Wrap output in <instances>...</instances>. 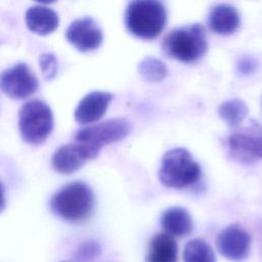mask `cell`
I'll return each instance as SVG.
<instances>
[{
    "instance_id": "cell-2",
    "label": "cell",
    "mask_w": 262,
    "mask_h": 262,
    "mask_svg": "<svg viewBox=\"0 0 262 262\" xmlns=\"http://www.w3.org/2000/svg\"><path fill=\"white\" fill-rule=\"evenodd\" d=\"M162 47L168 56L179 61H196L208 49L205 28L200 24H192L174 29L165 36Z\"/></svg>"
},
{
    "instance_id": "cell-18",
    "label": "cell",
    "mask_w": 262,
    "mask_h": 262,
    "mask_svg": "<svg viewBox=\"0 0 262 262\" xmlns=\"http://www.w3.org/2000/svg\"><path fill=\"white\" fill-rule=\"evenodd\" d=\"M183 260L184 262H215V255L209 244L195 238L185 245Z\"/></svg>"
},
{
    "instance_id": "cell-17",
    "label": "cell",
    "mask_w": 262,
    "mask_h": 262,
    "mask_svg": "<svg viewBox=\"0 0 262 262\" xmlns=\"http://www.w3.org/2000/svg\"><path fill=\"white\" fill-rule=\"evenodd\" d=\"M247 104L237 98L222 102L218 107L219 117L229 126H237L248 115Z\"/></svg>"
},
{
    "instance_id": "cell-12",
    "label": "cell",
    "mask_w": 262,
    "mask_h": 262,
    "mask_svg": "<svg viewBox=\"0 0 262 262\" xmlns=\"http://www.w3.org/2000/svg\"><path fill=\"white\" fill-rule=\"evenodd\" d=\"M228 147L234 159L253 162L262 159V136L233 133L228 137Z\"/></svg>"
},
{
    "instance_id": "cell-6",
    "label": "cell",
    "mask_w": 262,
    "mask_h": 262,
    "mask_svg": "<svg viewBox=\"0 0 262 262\" xmlns=\"http://www.w3.org/2000/svg\"><path fill=\"white\" fill-rule=\"evenodd\" d=\"M131 130L132 125L127 119L115 118L79 130L75 139L77 142L100 149L104 145L124 139L130 134Z\"/></svg>"
},
{
    "instance_id": "cell-13",
    "label": "cell",
    "mask_w": 262,
    "mask_h": 262,
    "mask_svg": "<svg viewBox=\"0 0 262 262\" xmlns=\"http://www.w3.org/2000/svg\"><path fill=\"white\" fill-rule=\"evenodd\" d=\"M241 16L235 7L230 4H217L209 12L208 26L219 35H229L236 31Z\"/></svg>"
},
{
    "instance_id": "cell-7",
    "label": "cell",
    "mask_w": 262,
    "mask_h": 262,
    "mask_svg": "<svg viewBox=\"0 0 262 262\" xmlns=\"http://www.w3.org/2000/svg\"><path fill=\"white\" fill-rule=\"evenodd\" d=\"M1 90L12 98H26L36 92L38 79L28 64L19 62L0 74Z\"/></svg>"
},
{
    "instance_id": "cell-9",
    "label": "cell",
    "mask_w": 262,
    "mask_h": 262,
    "mask_svg": "<svg viewBox=\"0 0 262 262\" xmlns=\"http://www.w3.org/2000/svg\"><path fill=\"white\" fill-rule=\"evenodd\" d=\"M68 41L82 52L92 51L100 46L103 40L102 31L89 16L75 19L66 32Z\"/></svg>"
},
{
    "instance_id": "cell-14",
    "label": "cell",
    "mask_w": 262,
    "mask_h": 262,
    "mask_svg": "<svg viewBox=\"0 0 262 262\" xmlns=\"http://www.w3.org/2000/svg\"><path fill=\"white\" fill-rule=\"evenodd\" d=\"M26 24L30 31L39 35H48L58 27V15L49 7L35 5L26 12Z\"/></svg>"
},
{
    "instance_id": "cell-1",
    "label": "cell",
    "mask_w": 262,
    "mask_h": 262,
    "mask_svg": "<svg viewBox=\"0 0 262 262\" xmlns=\"http://www.w3.org/2000/svg\"><path fill=\"white\" fill-rule=\"evenodd\" d=\"M167 21L164 4L155 0L131 1L126 8L125 24L128 31L142 39H154L160 35Z\"/></svg>"
},
{
    "instance_id": "cell-15",
    "label": "cell",
    "mask_w": 262,
    "mask_h": 262,
    "mask_svg": "<svg viewBox=\"0 0 262 262\" xmlns=\"http://www.w3.org/2000/svg\"><path fill=\"white\" fill-rule=\"evenodd\" d=\"M161 224L167 234L174 236L187 235L192 229L191 217L181 207L167 209L161 216Z\"/></svg>"
},
{
    "instance_id": "cell-19",
    "label": "cell",
    "mask_w": 262,
    "mask_h": 262,
    "mask_svg": "<svg viewBox=\"0 0 262 262\" xmlns=\"http://www.w3.org/2000/svg\"><path fill=\"white\" fill-rule=\"evenodd\" d=\"M138 73L148 82H160L167 75L165 63L155 57H145L138 64Z\"/></svg>"
},
{
    "instance_id": "cell-10",
    "label": "cell",
    "mask_w": 262,
    "mask_h": 262,
    "mask_svg": "<svg viewBox=\"0 0 262 262\" xmlns=\"http://www.w3.org/2000/svg\"><path fill=\"white\" fill-rule=\"evenodd\" d=\"M251 245L249 233L237 225H230L219 232L216 237L218 251L227 259L241 261L248 256Z\"/></svg>"
},
{
    "instance_id": "cell-16",
    "label": "cell",
    "mask_w": 262,
    "mask_h": 262,
    "mask_svg": "<svg viewBox=\"0 0 262 262\" xmlns=\"http://www.w3.org/2000/svg\"><path fill=\"white\" fill-rule=\"evenodd\" d=\"M146 262H177V244L167 233H159L149 244Z\"/></svg>"
},
{
    "instance_id": "cell-23",
    "label": "cell",
    "mask_w": 262,
    "mask_h": 262,
    "mask_svg": "<svg viewBox=\"0 0 262 262\" xmlns=\"http://www.w3.org/2000/svg\"><path fill=\"white\" fill-rule=\"evenodd\" d=\"M95 251V249H92V248H90V253H93ZM80 252H81V254H89V249L87 248V249H84L83 248V250H80Z\"/></svg>"
},
{
    "instance_id": "cell-5",
    "label": "cell",
    "mask_w": 262,
    "mask_h": 262,
    "mask_svg": "<svg viewBox=\"0 0 262 262\" xmlns=\"http://www.w3.org/2000/svg\"><path fill=\"white\" fill-rule=\"evenodd\" d=\"M18 115L23 139L31 144L44 142L53 128V115L50 107L41 100H30L21 106Z\"/></svg>"
},
{
    "instance_id": "cell-8",
    "label": "cell",
    "mask_w": 262,
    "mask_h": 262,
    "mask_svg": "<svg viewBox=\"0 0 262 262\" xmlns=\"http://www.w3.org/2000/svg\"><path fill=\"white\" fill-rule=\"evenodd\" d=\"M100 149L81 142L66 144L55 150L51 164L58 173L71 174L79 170L86 161L95 159Z\"/></svg>"
},
{
    "instance_id": "cell-20",
    "label": "cell",
    "mask_w": 262,
    "mask_h": 262,
    "mask_svg": "<svg viewBox=\"0 0 262 262\" xmlns=\"http://www.w3.org/2000/svg\"><path fill=\"white\" fill-rule=\"evenodd\" d=\"M40 69L45 79L51 80L57 73V59L52 53H44L39 59Z\"/></svg>"
},
{
    "instance_id": "cell-21",
    "label": "cell",
    "mask_w": 262,
    "mask_h": 262,
    "mask_svg": "<svg viewBox=\"0 0 262 262\" xmlns=\"http://www.w3.org/2000/svg\"><path fill=\"white\" fill-rule=\"evenodd\" d=\"M237 72L243 75H249L256 69V61L250 56H244L238 59L236 64Z\"/></svg>"
},
{
    "instance_id": "cell-11",
    "label": "cell",
    "mask_w": 262,
    "mask_h": 262,
    "mask_svg": "<svg viewBox=\"0 0 262 262\" xmlns=\"http://www.w3.org/2000/svg\"><path fill=\"white\" fill-rule=\"evenodd\" d=\"M113 94L104 91H92L85 95L75 111V120L80 124L98 121L106 112Z\"/></svg>"
},
{
    "instance_id": "cell-3",
    "label": "cell",
    "mask_w": 262,
    "mask_h": 262,
    "mask_svg": "<svg viewBox=\"0 0 262 262\" xmlns=\"http://www.w3.org/2000/svg\"><path fill=\"white\" fill-rule=\"evenodd\" d=\"M93 193L84 182L76 181L61 187L50 201L51 211L70 222H80L89 217L93 209Z\"/></svg>"
},
{
    "instance_id": "cell-22",
    "label": "cell",
    "mask_w": 262,
    "mask_h": 262,
    "mask_svg": "<svg viewBox=\"0 0 262 262\" xmlns=\"http://www.w3.org/2000/svg\"><path fill=\"white\" fill-rule=\"evenodd\" d=\"M5 204L6 202H5V195H4V187L2 182L0 181V213L4 210Z\"/></svg>"
},
{
    "instance_id": "cell-4",
    "label": "cell",
    "mask_w": 262,
    "mask_h": 262,
    "mask_svg": "<svg viewBox=\"0 0 262 262\" xmlns=\"http://www.w3.org/2000/svg\"><path fill=\"white\" fill-rule=\"evenodd\" d=\"M202 175L199 164L182 147L168 150L161 162L159 180L167 187L183 188L195 183Z\"/></svg>"
}]
</instances>
